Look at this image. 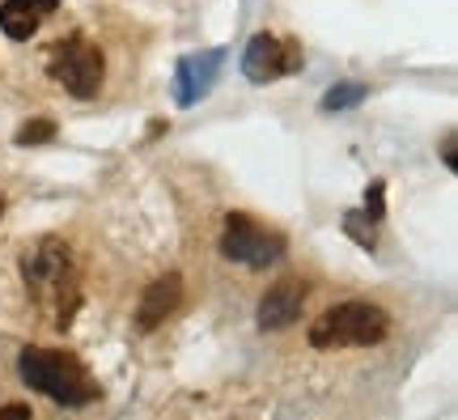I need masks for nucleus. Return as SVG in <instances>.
<instances>
[{
	"mask_svg": "<svg viewBox=\"0 0 458 420\" xmlns=\"http://www.w3.org/2000/svg\"><path fill=\"white\" fill-rule=\"evenodd\" d=\"M306 293H310V285H306V280H297V276L276 280L272 289L263 293V302H259V327L263 331H284V327H293L297 319H301Z\"/></svg>",
	"mask_w": 458,
	"mask_h": 420,
	"instance_id": "6e6552de",
	"label": "nucleus"
},
{
	"mask_svg": "<svg viewBox=\"0 0 458 420\" xmlns=\"http://www.w3.org/2000/svg\"><path fill=\"white\" fill-rule=\"evenodd\" d=\"M391 336V314L369 302H340L310 323V348L335 353V348H369Z\"/></svg>",
	"mask_w": 458,
	"mask_h": 420,
	"instance_id": "7ed1b4c3",
	"label": "nucleus"
},
{
	"mask_svg": "<svg viewBox=\"0 0 458 420\" xmlns=\"http://www.w3.org/2000/svg\"><path fill=\"white\" fill-rule=\"evenodd\" d=\"M221 255L242 263V268H267L284 255V238L246 212H229L225 229H221Z\"/></svg>",
	"mask_w": 458,
	"mask_h": 420,
	"instance_id": "39448f33",
	"label": "nucleus"
},
{
	"mask_svg": "<svg viewBox=\"0 0 458 420\" xmlns=\"http://www.w3.org/2000/svg\"><path fill=\"white\" fill-rule=\"evenodd\" d=\"M365 85L360 81H340V85H331L327 94H323V115H340V111H352V107H360L365 102Z\"/></svg>",
	"mask_w": 458,
	"mask_h": 420,
	"instance_id": "9b49d317",
	"label": "nucleus"
},
{
	"mask_svg": "<svg viewBox=\"0 0 458 420\" xmlns=\"http://www.w3.org/2000/svg\"><path fill=\"white\" fill-rule=\"evenodd\" d=\"M17 373H21L26 387L47 395L51 404H60V407H85L102 395L94 373L85 370L72 353H60V348H21Z\"/></svg>",
	"mask_w": 458,
	"mask_h": 420,
	"instance_id": "f03ea898",
	"label": "nucleus"
},
{
	"mask_svg": "<svg viewBox=\"0 0 458 420\" xmlns=\"http://www.w3.org/2000/svg\"><path fill=\"white\" fill-rule=\"evenodd\" d=\"M221 64H225V51L221 47L199 51V56H182L179 68H174V102L179 107H196L199 98L213 90Z\"/></svg>",
	"mask_w": 458,
	"mask_h": 420,
	"instance_id": "0eeeda50",
	"label": "nucleus"
},
{
	"mask_svg": "<svg viewBox=\"0 0 458 420\" xmlns=\"http://www.w3.org/2000/svg\"><path fill=\"white\" fill-rule=\"evenodd\" d=\"M47 73L55 85H64L72 98H98L102 77H106V60H102L98 43H89L85 34H68L47 51Z\"/></svg>",
	"mask_w": 458,
	"mask_h": 420,
	"instance_id": "20e7f679",
	"label": "nucleus"
},
{
	"mask_svg": "<svg viewBox=\"0 0 458 420\" xmlns=\"http://www.w3.org/2000/svg\"><path fill=\"white\" fill-rule=\"evenodd\" d=\"M21 280H26V293H30V302L38 306V314L51 327L64 331L72 323L77 306H81V272H77L72 246L64 238H38L34 246H26V255H21Z\"/></svg>",
	"mask_w": 458,
	"mask_h": 420,
	"instance_id": "f257e3e1",
	"label": "nucleus"
},
{
	"mask_svg": "<svg viewBox=\"0 0 458 420\" xmlns=\"http://www.w3.org/2000/svg\"><path fill=\"white\" fill-rule=\"evenodd\" d=\"M60 9V0H4L0 4V30L9 34L13 43H26L38 34V26Z\"/></svg>",
	"mask_w": 458,
	"mask_h": 420,
	"instance_id": "9d476101",
	"label": "nucleus"
},
{
	"mask_svg": "<svg viewBox=\"0 0 458 420\" xmlns=\"http://www.w3.org/2000/svg\"><path fill=\"white\" fill-rule=\"evenodd\" d=\"M0 217H4V195H0Z\"/></svg>",
	"mask_w": 458,
	"mask_h": 420,
	"instance_id": "f3484780",
	"label": "nucleus"
},
{
	"mask_svg": "<svg viewBox=\"0 0 458 420\" xmlns=\"http://www.w3.org/2000/svg\"><path fill=\"white\" fill-rule=\"evenodd\" d=\"M0 416H30V404H4Z\"/></svg>",
	"mask_w": 458,
	"mask_h": 420,
	"instance_id": "dca6fc26",
	"label": "nucleus"
},
{
	"mask_svg": "<svg viewBox=\"0 0 458 420\" xmlns=\"http://www.w3.org/2000/svg\"><path fill=\"white\" fill-rule=\"evenodd\" d=\"M55 141V119H30L26 128H17V145H47Z\"/></svg>",
	"mask_w": 458,
	"mask_h": 420,
	"instance_id": "f8f14e48",
	"label": "nucleus"
},
{
	"mask_svg": "<svg viewBox=\"0 0 458 420\" xmlns=\"http://www.w3.org/2000/svg\"><path fill=\"white\" fill-rule=\"evenodd\" d=\"M182 302V276L179 272H165L162 280H153L140 297V306H136V327L140 331H153V327H162Z\"/></svg>",
	"mask_w": 458,
	"mask_h": 420,
	"instance_id": "1a4fd4ad",
	"label": "nucleus"
},
{
	"mask_svg": "<svg viewBox=\"0 0 458 420\" xmlns=\"http://www.w3.org/2000/svg\"><path fill=\"white\" fill-rule=\"evenodd\" d=\"M442 158H445V166H450V170H454V166H458V158H454V132L445 136V145H442Z\"/></svg>",
	"mask_w": 458,
	"mask_h": 420,
	"instance_id": "2eb2a0df",
	"label": "nucleus"
},
{
	"mask_svg": "<svg viewBox=\"0 0 458 420\" xmlns=\"http://www.w3.org/2000/svg\"><path fill=\"white\" fill-rule=\"evenodd\" d=\"M374 226H377V221H369L365 212H348V217H344V229H348V234H352V238H357L365 251H374V243H377Z\"/></svg>",
	"mask_w": 458,
	"mask_h": 420,
	"instance_id": "ddd939ff",
	"label": "nucleus"
},
{
	"mask_svg": "<svg viewBox=\"0 0 458 420\" xmlns=\"http://www.w3.org/2000/svg\"><path fill=\"white\" fill-rule=\"evenodd\" d=\"M382 204H386V183L377 178V183H369V192H365V217L382 221Z\"/></svg>",
	"mask_w": 458,
	"mask_h": 420,
	"instance_id": "4468645a",
	"label": "nucleus"
},
{
	"mask_svg": "<svg viewBox=\"0 0 458 420\" xmlns=\"http://www.w3.org/2000/svg\"><path fill=\"white\" fill-rule=\"evenodd\" d=\"M301 64H306L301 47H297L293 39H276V34H255L242 51V73H246V81H255V85L280 81V77L297 73Z\"/></svg>",
	"mask_w": 458,
	"mask_h": 420,
	"instance_id": "423d86ee",
	"label": "nucleus"
}]
</instances>
